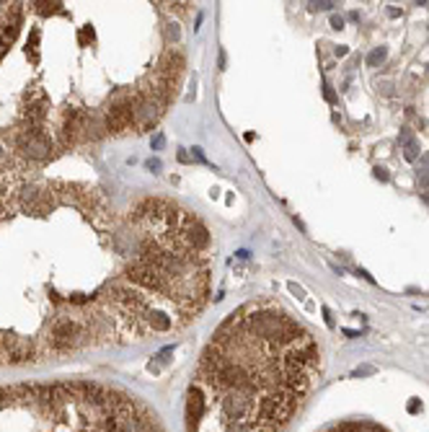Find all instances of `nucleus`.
<instances>
[{
	"instance_id": "nucleus-10",
	"label": "nucleus",
	"mask_w": 429,
	"mask_h": 432,
	"mask_svg": "<svg viewBox=\"0 0 429 432\" xmlns=\"http://www.w3.org/2000/svg\"><path fill=\"white\" fill-rule=\"evenodd\" d=\"M324 96H326L328 101H334V98H336V96H334V91H331V86H328V83H324Z\"/></svg>"
},
{
	"instance_id": "nucleus-4",
	"label": "nucleus",
	"mask_w": 429,
	"mask_h": 432,
	"mask_svg": "<svg viewBox=\"0 0 429 432\" xmlns=\"http://www.w3.org/2000/svg\"><path fill=\"white\" fill-rule=\"evenodd\" d=\"M386 57H388V50H386V47H378V50H372L370 54H367V65H370V68H378V65L386 62Z\"/></svg>"
},
{
	"instance_id": "nucleus-8",
	"label": "nucleus",
	"mask_w": 429,
	"mask_h": 432,
	"mask_svg": "<svg viewBox=\"0 0 429 432\" xmlns=\"http://www.w3.org/2000/svg\"><path fill=\"white\" fill-rule=\"evenodd\" d=\"M290 290H292L295 295H300V300H305V292H302V288H300V285H295V282H290Z\"/></svg>"
},
{
	"instance_id": "nucleus-16",
	"label": "nucleus",
	"mask_w": 429,
	"mask_h": 432,
	"mask_svg": "<svg viewBox=\"0 0 429 432\" xmlns=\"http://www.w3.org/2000/svg\"><path fill=\"white\" fill-rule=\"evenodd\" d=\"M388 13H390V18H398V16H401V10H398V8H390Z\"/></svg>"
},
{
	"instance_id": "nucleus-1",
	"label": "nucleus",
	"mask_w": 429,
	"mask_h": 432,
	"mask_svg": "<svg viewBox=\"0 0 429 432\" xmlns=\"http://www.w3.org/2000/svg\"><path fill=\"white\" fill-rule=\"evenodd\" d=\"M212 336L186 391L189 432H282L320 368L313 336L282 310H264L258 334L230 321Z\"/></svg>"
},
{
	"instance_id": "nucleus-14",
	"label": "nucleus",
	"mask_w": 429,
	"mask_h": 432,
	"mask_svg": "<svg viewBox=\"0 0 429 432\" xmlns=\"http://www.w3.org/2000/svg\"><path fill=\"white\" fill-rule=\"evenodd\" d=\"M324 316H326V324L334 326V318H331V310H328V308H324Z\"/></svg>"
},
{
	"instance_id": "nucleus-9",
	"label": "nucleus",
	"mask_w": 429,
	"mask_h": 432,
	"mask_svg": "<svg viewBox=\"0 0 429 432\" xmlns=\"http://www.w3.org/2000/svg\"><path fill=\"white\" fill-rule=\"evenodd\" d=\"M375 178H380V182H388V171L386 168H375Z\"/></svg>"
},
{
	"instance_id": "nucleus-11",
	"label": "nucleus",
	"mask_w": 429,
	"mask_h": 432,
	"mask_svg": "<svg viewBox=\"0 0 429 432\" xmlns=\"http://www.w3.org/2000/svg\"><path fill=\"white\" fill-rule=\"evenodd\" d=\"M192 153H194V158H196V160H202V163H207V158H204V153H202V150H199V148H194V150H192Z\"/></svg>"
},
{
	"instance_id": "nucleus-17",
	"label": "nucleus",
	"mask_w": 429,
	"mask_h": 432,
	"mask_svg": "<svg viewBox=\"0 0 429 432\" xmlns=\"http://www.w3.org/2000/svg\"><path fill=\"white\" fill-rule=\"evenodd\" d=\"M346 54V47H336V57H344Z\"/></svg>"
},
{
	"instance_id": "nucleus-2",
	"label": "nucleus",
	"mask_w": 429,
	"mask_h": 432,
	"mask_svg": "<svg viewBox=\"0 0 429 432\" xmlns=\"http://www.w3.org/2000/svg\"><path fill=\"white\" fill-rule=\"evenodd\" d=\"M0 432H163L140 398L96 383L0 388Z\"/></svg>"
},
{
	"instance_id": "nucleus-12",
	"label": "nucleus",
	"mask_w": 429,
	"mask_h": 432,
	"mask_svg": "<svg viewBox=\"0 0 429 432\" xmlns=\"http://www.w3.org/2000/svg\"><path fill=\"white\" fill-rule=\"evenodd\" d=\"M148 168L150 171H160V160H148Z\"/></svg>"
},
{
	"instance_id": "nucleus-7",
	"label": "nucleus",
	"mask_w": 429,
	"mask_h": 432,
	"mask_svg": "<svg viewBox=\"0 0 429 432\" xmlns=\"http://www.w3.org/2000/svg\"><path fill=\"white\" fill-rule=\"evenodd\" d=\"M331 26L336 28V32H339V28L344 26V18H342V16H331Z\"/></svg>"
},
{
	"instance_id": "nucleus-18",
	"label": "nucleus",
	"mask_w": 429,
	"mask_h": 432,
	"mask_svg": "<svg viewBox=\"0 0 429 432\" xmlns=\"http://www.w3.org/2000/svg\"><path fill=\"white\" fill-rule=\"evenodd\" d=\"M422 184H429V174H424V176H422Z\"/></svg>"
},
{
	"instance_id": "nucleus-5",
	"label": "nucleus",
	"mask_w": 429,
	"mask_h": 432,
	"mask_svg": "<svg viewBox=\"0 0 429 432\" xmlns=\"http://www.w3.org/2000/svg\"><path fill=\"white\" fill-rule=\"evenodd\" d=\"M308 8L310 10H328V8H339V6H336V3H310Z\"/></svg>"
},
{
	"instance_id": "nucleus-15",
	"label": "nucleus",
	"mask_w": 429,
	"mask_h": 432,
	"mask_svg": "<svg viewBox=\"0 0 429 432\" xmlns=\"http://www.w3.org/2000/svg\"><path fill=\"white\" fill-rule=\"evenodd\" d=\"M178 160H181V163H189V156H186V150H178Z\"/></svg>"
},
{
	"instance_id": "nucleus-13",
	"label": "nucleus",
	"mask_w": 429,
	"mask_h": 432,
	"mask_svg": "<svg viewBox=\"0 0 429 432\" xmlns=\"http://www.w3.org/2000/svg\"><path fill=\"white\" fill-rule=\"evenodd\" d=\"M408 412H411V414H416V412H419V401H416V398H411V404H408Z\"/></svg>"
},
{
	"instance_id": "nucleus-3",
	"label": "nucleus",
	"mask_w": 429,
	"mask_h": 432,
	"mask_svg": "<svg viewBox=\"0 0 429 432\" xmlns=\"http://www.w3.org/2000/svg\"><path fill=\"white\" fill-rule=\"evenodd\" d=\"M401 145H404V156H406V160H416V156H419V145H416V140H414V138L408 135V130H404V135H401Z\"/></svg>"
},
{
	"instance_id": "nucleus-6",
	"label": "nucleus",
	"mask_w": 429,
	"mask_h": 432,
	"mask_svg": "<svg viewBox=\"0 0 429 432\" xmlns=\"http://www.w3.org/2000/svg\"><path fill=\"white\" fill-rule=\"evenodd\" d=\"M163 145H166V138H163V135H156V138H152V150H160Z\"/></svg>"
}]
</instances>
